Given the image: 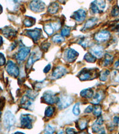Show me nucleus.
<instances>
[{
    "label": "nucleus",
    "instance_id": "obj_1",
    "mask_svg": "<svg viewBox=\"0 0 119 134\" xmlns=\"http://www.w3.org/2000/svg\"><path fill=\"white\" fill-rule=\"evenodd\" d=\"M97 76V70L95 69H86L82 70L78 75L79 79L82 81H88L95 79Z\"/></svg>",
    "mask_w": 119,
    "mask_h": 134
},
{
    "label": "nucleus",
    "instance_id": "obj_2",
    "mask_svg": "<svg viewBox=\"0 0 119 134\" xmlns=\"http://www.w3.org/2000/svg\"><path fill=\"white\" fill-rule=\"evenodd\" d=\"M105 3L103 0H95L92 3L90 9L94 14L101 13L105 8Z\"/></svg>",
    "mask_w": 119,
    "mask_h": 134
},
{
    "label": "nucleus",
    "instance_id": "obj_3",
    "mask_svg": "<svg viewBox=\"0 0 119 134\" xmlns=\"http://www.w3.org/2000/svg\"><path fill=\"white\" fill-rule=\"evenodd\" d=\"M16 122V118L12 112L7 111L4 116V125L6 128L10 129L14 126Z\"/></svg>",
    "mask_w": 119,
    "mask_h": 134
},
{
    "label": "nucleus",
    "instance_id": "obj_4",
    "mask_svg": "<svg viewBox=\"0 0 119 134\" xmlns=\"http://www.w3.org/2000/svg\"><path fill=\"white\" fill-rule=\"evenodd\" d=\"M33 117L29 114H21L20 116L21 126L23 128L32 129V123L33 122Z\"/></svg>",
    "mask_w": 119,
    "mask_h": 134
},
{
    "label": "nucleus",
    "instance_id": "obj_5",
    "mask_svg": "<svg viewBox=\"0 0 119 134\" xmlns=\"http://www.w3.org/2000/svg\"><path fill=\"white\" fill-rule=\"evenodd\" d=\"M6 70L8 75L14 77H17L20 73L18 66L16 65V63L11 60L7 62V66H6Z\"/></svg>",
    "mask_w": 119,
    "mask_h": 134
},
{
    "label": "nucleus",
    "instance_id": "obj_6",
    "mask_svg": "<svg viewBox=\"0 0 119 134\" xmlns=\"http://www.w3.org/2000/svg\"><path fill=\"white\" fill-rule=\"evenodd\" d=\"M73 102V99L71 97L64 96L58 98L57 105L60 109H64L68 107Z\"/></svg>",
    "mask_w": 119,
    "mask_h": 134
},
{
    "label": "nucleus",
    "instance_id": "obj_7",
    "mask_svg": "<svg viewBox=\"0 0 119 134\" xmlns=\"http://www.w3.org/2000/svg\"><path fill=\"white\" fill-rule=\"evenodd\" d=\"M29 7L32 12L41 13L44 10L45 5L44 2L41 0H32L30 3Z\"/></svg>",
    "mask_w": 119,
    "mask_h": 134
},
{
    "label": "nucleus",
    "instance_id": "obj_8",
    "mask_svg": "<svg viewBox=\"0 0 119 134\" xmlns=\"http://www.w3.org/2000/svg\"><path fill=\"white\" fill-rule=\"evenodd\" d=\"M60 27H61V23L59 21H55V22L49 23L45 25L44 26V31L48 35L51 36L56 31L59 30Z\"/></svg>",
    "mask_w": 119,
    "mask_h": 134
},
{
    "label": "nucleus",
    "instance_id": "obj_9",
    "mask_svg": "<svg viewBox=\"0 0 119 134\" xmlns=\"http://www.w3.org/2000/svg\"><path fill=\"white\" fill-rule=\"evenodd\" d=\"M42 98L44 99L45 103L48 104L52 105L55 103H57L59 98L54 92L50 91H48L43 95Z\"/></svg>",
    "mask_w": 119,
    "mask_h": 134
},
{
    "label": "nucleus",
    "instance_id": "obj_10",
    "mask_svg": "<svg viewBox=\"0 0 119 134\" xmlns=\"http://www.w3.org/2000/svg\"><path fill=\"white\" fill-rule=\"evenodd\" d=\"M30 51H31V48L25 46L20 47L19 51L17 52L16 55V60L19 62L24 61L26 58L27 57V55L29 54Z\"/></svg>",
    "mask_w": 119,
    "mask_h": 134
},
{
    "label": "nucleus",
    "instance_id": "obj_11",
    "mask_svg": "<svg viewBox=\"0 0 119 134\" xmlns=\"http://www.w3.org/2000/svg\"><path fill=\"white\" fill-rule=\"evenodd\" d=\"M79 54L77 51L72 48H68L65 51L64 53V59L66 62L71 63L76 59Z\"/></svg>",
    "mask_w": 119,
    "mask_h": 134
},
{
    "label": "nucleus",
    "instance_id": "obj_12",
    "mask_svg": "<svg viewBox=\"0 0 119 134\" xmlns=\"http://www.w3.org/2000/svg\"><path fill=\"white\" fill-rule=\"evenodd\" d=\"M67 73V69L63 66H58L54 69L53 70V74H52V77L54 79H57L61 78L66 73Z\"/></svg>",
    "mask_w": 119,
    "mask_h": 134
},
{
    "label": "nucleus",
    "instance_id": "obj_13",
    "mask_svg": "<svg viewBox=\"0 0 119 134\" xmlns=\"http://www.w3.org/2000/svg\"><path fill=\"white\" fill-rule=\"evenodd\" d=\"M26 35L31 37L35 42H36L40 39L41 35H42V32H41L40 29H35L27 30L26 32Z\"/></svg>",
    "mask_w": 119,
    "mask_h": 134
},
{
    "label": "nucleus",
    "instance_id": "obj_14",
    "mask_svg": "<svg viewBox=\"0 0 119 134\" xmlns=\"http://www.w3.org/2000/svg\"><path fill=\"white\" fill-rule=\"evenodd\" d=\"M110 38V32L107 31H101L95 35V40L99 42H104L109 40Z\"/></svg>",
    "mask_w": 119,
    "mask_h": 134
},
{
    "label": "nucleus",
    "instance_id": "obj_15",
    "mask_svg": "<svg viewBox=\"0 0 119 134\" xmlns=\"http://www.w3.org/2000/svg\"><path fill=\"white\" fill-rule=\"evenodd\" d=\"M41 55H42V54H41V53H40V52L39 51L32 52L31 55H30L29 59L27 60V62L26 64V68L27 69H30V68L33 65V64L35 62L40 59Z\"/></svg>",
    "mask_w": 119,
    "mask_h": 134
},
{
    "label": "nucleus",
    "instance_id": "obj_16",
    "mask_svg": "<svg viewBox=\"0 0 119 134\" xmlns=\"http://www.w3.org/2000/svg\"><path fill=\"white\" fill-rule=\"evenodd\" d=\"M71 17L77 22H82L85 20L86 17V13L84 10L80 9L75 12Z\"/></svg>",
    "mask_w": 119,
    "mask_h": 134
},
{
    "label": "nucleus",
    "instance_id": "obj_17",
    "mask_svg": "<svg viewBox=\"0 0 119 134\" xmlns=\"http://www.w3.org/2000/svg\"><path fill=\"white\" fill-rule=\"evenodd\" d=\"M90 53L94 55L96 58H101L104 53V48L102 46L96 45L92 47L90 49Z\"/></svg>",
    "mask_w": 119,
    "mask_h": 134
},
{
    "label": "nucleus",
    "instance_id": "obj_18",
    "mask_svg": "<svg viewBox=\"0 0 119 134\" xmlns=\"http://www.w3.org/2000/svg\"><path fill=\"white\" fill-rule=\"evenodd\" d=\"M104 122L103 119L101 116H99L97 119L92 126V130L93 132H98L101 129V125H103Z\"/></svg>",
    "mask_w": 119,
    "mask_h": 134
},
{
    "label": "nucleus",
    "instance_id": "obj_19",
    "mask_svg": "<svg viewBox=\"0 0 119 134\" xmlns=\"http://www.w3.org/2000/svg\"><path fill=\"white\" fill-rule=\"evenodd\" d=\"M30 100H31V99H30L26 95L24 96L23 98H21L20 102L21 107L25 109L29 110L30 109V107H31L32 104V101Z\"/></svg>",
    "mask_w": 119,
    "mask_h": 134
},
{
    "label": "nucleus",
    "instance_id": "obj_20",
    "mask_svg": "<svg viewBox=\"0 0 119 134\" xmlns=\"http://www.w3.org/2000/svg\"><path fill=\"white\" fill-rule=\"evenodd\" d=\"M104 93L102 91H99L93 97L91 103L92 104H98L104 98Z\"/></svg>",
    "mask_w": 119,
    "mask_h": 134
},
{
    "label": "nucleus",
    "instance_id": "obj_21",
    "mask_svg": "<svg viewBox=\"0 0 119 134\" xmlns=\"http://www.w3.org/2000/svg\"><path fill=\"white\" fill-rule=\"evenodd\" d=\"M97 21H98V19L97 18H92L86 21L85 26L83 27V30L89 29L94 26L95 25H97Z\"/></svg>",
    "mask_w": 119,
    "mask_h": 134
},
{
    "label": "nucleus",
    "instance_id": "obj_22",
    "mask_svg": "<svg viewBox=\"0 0 119 134\" xmlns=\"http://www.w3.org/2000/svg\"><path fill=\"white\" fill-rule=\"evenodd\" d=\"M3 33L4 35V36L7 38L10 39L12 38H13L14 36H16V31H14V29H12V28H5L3 29Z\"/></svg>",
    "mask_w": 119,
    "mask_h": 134
},
{
    "label": "nucleus",
    "instance_id": "obj_23",
    "mask_svg": "<svg viewBox=\"0 0 119 134\" xmlns=\"http://www.w3.org/2000/svg\"><path fill=\"white\" fill-rule=\"evenodd\" d=\"M94 95V91L91 88H87L82 90L81 92V96L82 97L85 98H90L93 97Z\"/></svg>",
    "mask_w": 119,
    "mask_h": 134
},
{
    "label": "nucleus",
    "instance_id": "obj_24",
    "mask_svg": "<svg viewBox=\"0 0 119 134\" xmlns=\"http://www.w3.org/2000/svg\"><path fill=\"white\" fill-rule=\"evenodd\" d=\"M59 9V4L57 3H53L49 5L48 12L50 14H55L58 12Z\"/></svg>",
    "mask_w": 119,
    "mask_h": 134
},
{
    "label": "nucleus",
    "instance_id": "obj_25",
    "mask_svg": "<svg viewBox=\"0 0 119 134\" xmlns=\"http://www.w3.org/2000/svg\"><path fill=\"white\" fill-rule=\"evenodd\" d=\"M88 125L87 120L85 119H80L79 120H77V127L80 129V130L83 131L86 129Z\"/></svg>",
    "mask_w": 119,
    "mask_h": 134
},
{
    "label": "nucleus",
    "instance_id": "obj_26",
    "mask_svg": "<svg viewBox=\"0 0 119 134\" xmlns=\"http://www.w3.org/2000/svg\"><path fill=\"white\" fill-rule=\"evenodd\" d=\"M112 60H113V57H112V56L111 55L109 54H106L104 59L103 62V66H109L110 64L112 62Z\"/></svg>",
    "mask_w": 119,
    "mask_h": 134
},
{
    "label": "nucleus",
    "instance_id": "obj_27",
    "mask_svg": "<svg viewBox=\"0 0 119 134\" xmlns=\"http://www.w3.org/2000/svg\"><path fill=\"white\" fill-rule=\"evenodd\" d=\"M52 41L56 44H60L64 41V38L61 35L56 34L52 38Z\"/></svg>",
    "mask_w": 119,
    "mask_h": 134
},
{
    "label": "nucleus",
    "instance_id": "obj_28",
    "mask_svg": "<svg viewBox=\"0 0 119 134\" xmlns=\"http://www.w3.org/2000/svg\"><path fill=\"white\" fill-rule=\"evenodd\" d=\"M84 59H85L86 62L89 63H94L96 61V57L92 54L90 53H86L85 55L84 56Z\"/></svg>",
    "mask_w": 119,
    "mask_h": 134
},
{
    "label": "nucleus",
    "instance_id": "obj_29",
    "mask_svg": "<svg viewBox=\"0 0 119 134\" xmlns=\"http://www.w3.org/2000/svg\"><path fill=\"white\" fill-rule=\"evenodd\" d=\"M54 109V107H53V106L47 107L45 111V116L47 118H51L53 115Z\"/></svg>",
    "mask_w": 119,
    "mask_h": 134
},
{
    "label": "nucleus",
    "instance_id": "obj_30",
    "mask_svg": "<svg viewBox=\"0 0 119 134\" xmlns=\"http://www.w3.org/2000/svg\"><path fill=\"white\" fill-rule=\"evenodd\" d=\"M35 23V20L33 18H31V17H27V18L25 19V21H24V25H25L26 27H31L34 25Z\"/></svg>",
    "mask_w": 119,
    "mask_h": 134
},
{
    "label": "nucleus",
    "instance_id": "obj_31",
    "mask_svg": "<svg viewBox=\"0 0 119 134\" xmlns=\"http://www.w3.org/2000/svg\"><path fill=\"white\" fill-rule=\"evenodd\" d=\"M38 94V92H36L35 91H32V90H29L27 92L26 96L29 97V98L31 99V100H34L36 97H37Z\"/></svg>",
    "mask_w": 119,
    "mask_h": 134
},
{
    "label": "nucleus",
    "instance_id": "obj_32",
    "mask_svg": "<svg viewBox=\"0 0 119 134\" xmlns=\"http://www.w3.org/2000/svg\"><path fill=\"white\" fill-rule=\"evenodd\" d=\"M93 112H94V114L95 116H97V117L100 116L101 113H102V109H101V107L99 105H96L94 107Z\"/></svg>",
    "mask_w": 119,
    "mask_h": 134
},
{
    "label": "nucleus",
    "instance_id": "obj_33",
    "mask_svg": "<svg viewBox=\"0 0 119 134\" xmlns=\"http://www.w3.org/2000/svg\"><path fill=\"white\" fill-rule=\"evenodd\" d=\"M110 75L109 70H104L101 72L100 76H99V79L102 81H105L107 79L108 76Z\"/></svg>",
    "mask_w": 119,
    "mask_h": 134
},
{
    "label": "nucleus",
    "instance_id": "obj_34",
    "mask_svg": "<svg viewBox=\"0 0 119 134\" xmlns=\"http://www.w3.org/2000/svg\"><path fill=\"white\" fill-rule=\"evenodd\" d=\"M70 28L68 27H64L63 28L61 31V35L63 36H68L70 34Z\"/></svg>",
    "mask_w": 119,
    "mask_h": 134
},
{
    "label": "nucleus",
    "instance_id": "obj_35",
    "mask_svg": "<svg viewBox=\"0 0 119 134\" xmlns=\"http://www.w3.org/2000/svg\"><path fill=\"white\" fill-rule=\"evenodd\" d=\"M89 41L87 38H82L79 41V44H81L82 47H83L84 48H86L88 46L89 44Z\"/></svg>",
    "mask_w": 119,
    "mask_h": 134
},
{
    "label": "nucleus",
    "instance_id": "obj_36",
    "mask_svg": "<svg viewBox=\"0 0 119 134\" xmlns=\"http://www.w3.org/2000/svg\"><path fill=\"white\" fill-rule=\"evenodd\" d=\"M44 132L45 133H53L54 132H55L54 127L50 125H48L46 127H45Z\"/></svg>",
    "mask_w": 119,
    "mask_h": 134
},
{
    "label": "nucleus",
    "instance_id": "obj_37",
    "mask_svg": "<svg viewBox=\"0 0 119 134\" xmlns=\"http://www.w3.org/2000/svg\"><path fill=\"white\" fill-rule=\"evenodd\" d=\"M80 103H77L74 105L73 108V113L76 116H78L80 114V109H79Z\"/></svg>",
    "mask_w": 119,
    "mask_h": 134
},
{
    "label": "nucleus",
    "instance_id": "obj_38",
    "mask_svg": "<svg viewBox=\"0 0 119 134\" xmlns=\"http://www.w3.org/2000/svg\"><path fill=\"white\" fill-rule=\"evenodd\" d=\"M111 78L114 82L119 83V73L117 71H114L112 72Z\"/></svg>",
    "mask_w": 119,
    "mask_h": 134
},
{
    "label": "nucleus",
    "instance_id": "obj_39",
    "mask_svg": "<svg viewBox=\"0 0 119 134\" xmlns=\"http://www.w3.org/2000/svg\"><path fill=\"white\" fill-rule=\"evenodd\" d=\"M111 15L113 17L119 16V8L118 6H114L111 11Z\"/></svg>",
    "mask_w": 119,
    "mask_h": 134
},
{
    "label": "nucleus",
    "instance_id": "obj_40",
    "mask_svg": "<svg viewBox=\"0 0 119 134\" xmlns=\"http://www.w3.org/2000/svg\"><path fill=\"white\" fill-rule=\"evenodd\" d=\"M5 64V58L3 53H0V66H3Z\"/></svg>",
    "mask_w": 119,
    "mask_h": 134
},
{
    "label": "nucleus",
    "instance_id": "obj_41",
    "mask_svg": "<svg viewBox=\"0 0 119 134\" xmlns=\"http://www.w3.org/2000/svg\"><path fill=\"white\" fill-rule=\"evenodd\" d=\"M49 47H50V44L48 42H45L41 45V48L43 49V51H47Z\"/></svg>",
    "mask_w": 119,
    "mask_h": 134
},
{
    "label": "nucleus",
    "instance_id": "obj_42",
    "mask_svg": "<svg viewBox=\"0 0 119 134\" xmlns=\"http://www.w3.org/2000/svg\"><path fill=\"white\" fill-rule=\"evenodd\" d=\"M93 110H94V107H93L92 105H89L86 108V109L85 110V113H91L92 111H93Z\"/></svg>",
    "mask_w": 119,
    "mask_h": 134
},
{
    "label": "nucleus",
    "instance_id": "obj_43",
    "mask_svg": "<svg viewBox=\"0 0 119 134\" xmlns=\"http://www.w3.org/2000/svg\"><path fill=\"white\" fill-rule=\"evenodd\" d=\"M4 105H5V98H0V111L3 109Z\"/></svg>",
    "mask_w": 119,
    "mask_h": 134
},
{
    "label": "nucleus",
    "instance_id": "obj_44",
    "mask_svg": "<svg viewBox=\"0 0 119 134\" xmlns=\"http://www.w3.org/2000/svg\"><path fill=\"white\" fill-rule=\"evenodd\" d=\"M51 66L50 64H48L47 66H46L45 67V68L44 69V72L45 73H47L49 72V70H51Z\"/></svg>",
    "mask_w": 119,
    "mask_h": 134
},
{
    "label": "nucleus",
    "instance_id": "obj_45",
    "mask_svg": "<svg viewBox=\"0 0 119 134\" xmlns=\"http://www.w3.org/2000/svg\"><path fill=\"white\" fill-rule=\"evenodd\" d=\"M66 132L67 133H69V134L75 133L76 132V131L75 130V129H73V128H67Z\"/></svg>",
    "mask_w": 119,
    "mask_h": 134
},
{
    "label": "nucleus",
    "instance_id": "obj_46",
    "mask_svg": "<svg viewBox=\"0 0 119 134\" xmlns=\"http://www.w3.org/2000/svg\"><path fill=\"white\" fill-rule=\"evenodd\" d=\"M114 122L115 124H119V118L115 117L114 118Z\"/></svg>",
    "mask_w": 119,
    "mask_h": 134
},
{
    "label": "nucleus",
    "instance_id": "obj_47",
    "mask_svg": "<svg viewBox=\"0 0 119 134\" xmlns=\"http://www.w3.org/2000/svg\"><path fill=\"white\" fill-rule=\"evenodd\" d=\"M3 38H2L1 36H0V47H1V45H2V44H3Z\"/></svg>",
    "mask_w": 119,
    "mask_h": 134
},
{
    "label": "nucleus",
    "instance_id": "obj_48",
    "mask_svg": "<svg viewBox=\"0 0 119 134\" xmlns=\"http://www.w3.org/2000/svg\"><path fill=\"white\" fill-rule=\"evenodd\" d=\"M114 66H115V67H118L119 66V60H118V61H117L115 63V64H114Z\"/></svg>",
    "mask_w": 119,
    "mask_h": 134
},
{
    "label": "nucleus",
    "instance_id": "obj_49",
    "mask_svg": "<svg viewBox=\"0 0 119 134\" xmlns=\"http://www.w3.org/2000/svg\"><path fill=\"white\" fill-rule=\"evenodd\" d=\"M58 1H59L61 3H64L67 0H58Z\"/></svg>",
    "mask_w": 119,
    "mask_h": 134
},
{
    "label": "nucleus",
    "instance_id": "obj_50",
    "mask_svg": "<svg viewBox=\"0 0 119 134\" xmlns=\"http://www.w3.org/2000/svg\"><path fill=\"white\" fill-rule=\"evenodd\" d=\"M2 12H3V8H2V7L1 5H0V14Z\"/></svg>",
    "mask_w": 119,
    "mask_h": 134
},
{
    "label": "nucleus",
    "instance_id": "obj_51",
    "mask_svg": "<svg viewBox=\"0 0 119 134\" xmlns=\"http://www.w3.org/2000/svg\"><path fill=\"white\" fill-rule=\"evenodd\" d=\"M117 29H117V32L119 33V25H118V26L117 27Z\"/></svg>",
    "mask_w": 119,
    "mask_h": 134
},
{
    "label": "nucleus",
    "instance_id": "obj_52",
    "mask_svg": "<svg viewBox=\"0 0 119 134\" xmlns=\"http://www.w3.org/2000/svg\"><path fill=\"white\" fill-rule=\"evenodd\" d=\"M1 112L0 111V118H1Z\"/></svg>",
    "mask_w": 119,
    "mask_h": 134
},
{
    "label": "nucleus",
    "instance_id": "obj_53",
    "mask_svg": "<svg viewBox=\"0 0 119 134\" xmlns=\"http://www.w3.org/2000/svg\"><path fill=\"white\" fill-rule=\"evenodd\" d=\"M2 91V89H1V88L0 87V91Z\"/></svg>",
    "mask_w": 119,
    "mask_h": 134
},
{
    "label": "nucleus",
    "instance_id": "obj_54",
    "mask_svg": "<svg viewBox=\"0 0 119 134\" xmlns=\"http://www.w3.org/2000/svg\"><path fill=\"white\" fill-rule=\"evenodd\" d=\"M107 1H112V0H107Z\"/></svg>",
    "mask_w": 119,
    "mask_h": 134
}]
</instances>
